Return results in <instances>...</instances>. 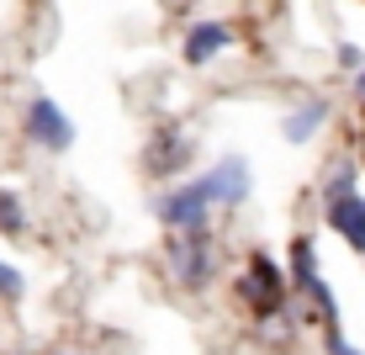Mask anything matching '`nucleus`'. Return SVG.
I'll use <instances>...</instances> for the list:
<instances>
[{"label": "nucleus", "instance_id": "f257e3e1", "mask_svg": "<svg viewBox=\"0 0 365 355\" xmlns=\"http://www.w3.org/2000/svg\"><path fill=\"white\" fill-rule=\"evenodd\" d=\"M228 271V244L217 228H196V234H165V276L185 297H207Z\"/></svg>", "mask_w": 365, "mask_h": 355}, {"label": "nucleus", "instance_id": "f03ea898", "mask_svg": "<svg viewBox=\"0 0 365 355\" xmlns=\"http://www.w3.org/2000/svg\"><path fill=\"white\" fill-rule=\"evenodd\" d=\"M233 297H238V308H244L249 319H259V324L286 319L292 302H297L292 276H286V260H275L270 249H249L244 271H238V281H233Z\"/></svg>", "mask_w": 365, "mask_h": 355}, {"label": "nucleus", "instance_id": "7ed1b4c3", "mask_svg": "<svg viewBox=\"0 0 365 355\" xmlns=\"http://www.w3.org/2000/svg\"><path fill=\"white\" fill-rule=\"evenodd\" d=\"M148 212H154V223L165 228V234H196V228H217V201L207 196V186H201V175H180V181H165L148 201Z\"/></svg>", "mask_w": 365, "mask_h": 355}, {"label": "nucleus", "instance_id": "20e7f679", "mask_svg": "<svg viewBox=\"0 0 365 355\" xmlns=\"http://www.w3.org/2000/svg\"><path fill=\"white\" fill-rule=\"evenodd\" d=\"M21 138H27V149L48 159H64L74 144H80V122L64 111V101L48 96V91H32L21 101Z\"/></svg>", "mask_w": 365, "mask_h": 355}, {"label": "nucleus", "instance_id": "39448f33", "mask_svg": "<svg viewBox=\"0 0 365 355\" xmlns=\"http://www.w3.org/2000/svg\"><path fill=\"white\" fill-rule=\"evenodd\" d=\"M238 48V27L228 16H196L191 27L180 32V64L185 69H212V64H222Z\"/></svg>", "mask_w": 365, "mask_h": 355}, {"label": "nucleus", "instance_id": "423d86ee", "mask_svg": "<svg viewBox=\"0 0 365 355\" xmlns=\"http://www.w3.org/2000/svg\"><path fill=\"white\" fill-rule=\"evenodd\" d=\"M191 164H196V138L185 133L180 122H154L148 149H143V170L154 175V181H180Z\"/></svg>", "mask_w": 365, "mask_h": 355}, {"label": "nucleus", "instance_id": "0eeeda50", "mask_svg": "<svg viewBox=\"0 0 365 355\" xmlns=\"http://www.w3.org/2000/svg\"><path fill=\"white\" fill-rule=\"evenodd\" d=\"M201 186H207V196L217 201V212L228 218V212L249 207V196H255V164H249L244 154H217L207 164V170H196Z\"/></svg>", "mask_w": 365, "mask_h": 355}, {"label": "nucleus", "instance_id": "6e6552de", "mask_svg": "<svg viewBox=\"0 0 365 355\" xmlns=\"http://www.w3.org/2000/svg\"><path fill=\"white\" fill-rule=\"evenodd\" d=\"M334 122V101L329 96H302L297 106H286V117H281V138L292 149H307L312 138H318L323 128Z\"/></svg>", "mask_w": 365, "mask_h": 355}, {"label": "nucleus", "instance_id": "1a4fd4ad", "mask_svg": "<svg viewBox=\"0 0 365 355\" xmlns=\"http://www.w3.org/2000/svg\"><path fill=\"white\" fill-rule=\"evenodd\" d=\"M323 223H329L334 234L355 249V255H365V196H360V191L329 201V207H323Z\"/></svg>", "mask_w": 365, "mask_h": 355}, {"label": "nucleus", "instance_id": "9d476101", "mask_svg": "<svg viewBox=\"0 0 365 355\" xmlns=\"http://www.w3.org/2000/svg\"><path fill=\"white\" fill-rule=\"evenodd\" d=\"M286 276H292V291L302 297L312 281H318V244H312V234H292V244H286Z\"/></svg>", "mask_w": 365, "mask_h": 355}, {"label": "nucleus", "instance_id": "9b49d317", "mask_svg": "<svg viewBox=\"0 0 365 355\" xmlns=\"http://www.w3.org/2000/svg\"><path fill=\"white\" fill-rule=\"evenodd\" d=\"M32 234V201L16 186H0V239H27Z\"/></svg>", "mask_w": 365, "mask_h": 355}, {"label": "nucleus", "instance_id": "f8f14e48", "mask_svg": "<svg viewBox=\"0 0 365 355\" xmlns=\"http://www.w3.org/2000/svg\"><path fill=\"white\" fill-rule=\"evenodd\" d=\"M360 191V164L355 159H334L329 170L318 175V201L329 207V201H339V196H355Z\"/></svg>", "mask_w": 365, "mask_h": 355}, {"label": "nucleus", "instance_id": "ddd939ff", "mask_svg": "<svg viewBox=\"0 0 365 355\" xmlns=\"http://www.w3.org/2000/svg\"><path fill=\"white\" fill-rule=\"evenodd\" d=\"M27 302V271L11 255H0V308H21Z\"/></svg>", "mask_w": 365, "mask_h": 355}, {"label": "nucleus", "instance_id": "4468645a", "mask_svg": "<svg viewBox=\"0 0 365 355\" xmlns=\"http://www.w3.org/2000/svg\"><path fill=\"white\" fill-rule=\"evenodd\" d=\"M334 64L344 69V74H360L365 69V48L360 43H334Z\"/></svg>", "mask_w": 365, "mask_h": 355}, {"label": "nucleus", "instance_id": "2eb2a0df", "mask_svg": "<svg viewBox=\"0 0 365 355\" xmlns=\"http://www.w3.org/2000/svg\"><path fill=\"white\" fill-rule=\"evenodd\" d=\"M323 355H365V350H360V345H349L339 324H329V329H323Z\"/></svg>", "mask_w": 365, "mask_h": 355}, {"label": "nucleus", "instance_id": "dca6fc26", "mask_svg": "<svg viewBox=\"0 0 365 355\" xmlns=\"http://www.w3.org/2000/svg\"><path fill=\"white\" fill-rule=\"evenodd\" d=\"M355 96H360V101H365V69H360V74H355Z\"/></svg>", "mask_w": 365, "mask_h": 355}, {"label": "nucleus", "instance_id": "f3484780", "mask_svg": "<svg viewBox=\"0 0 365 355\" xmlns=\"http://www.w3.org/2000/svg\"><path fill=\"white\" fill-rule=\"evenodd\" d=\"M48 355H91V350H48Z\"/></svg>", "mask_w": 365, "mask_h": 355}, {"label": "nucleus", "instance_id": "a211bd4d", "mask_svg": "<svg viewBox=\"0 0 365 355\" xmlns=\"http://www.w3.org/2000/svg\"><path fill=\"white\" fill-rule=\"evenodd\" d=\"M16 355H27V350H16Z\"/></svg>", "mask_w": 365, "mask_h": 355}]
</instances>
